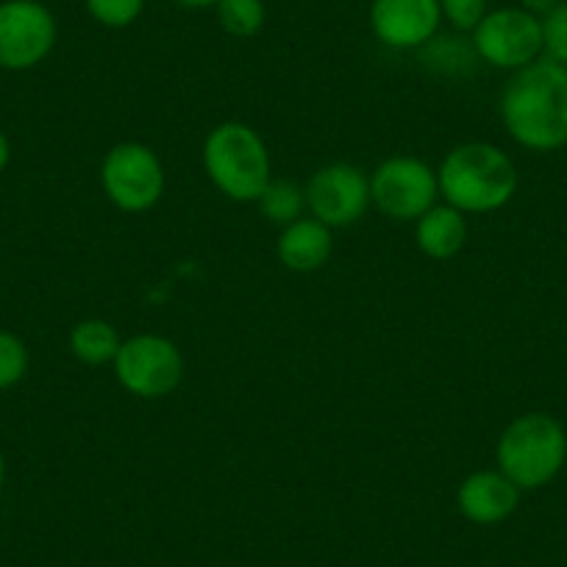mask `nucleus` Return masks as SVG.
I'll return each instance as SVG.
<instances>
[{
	"label": "nucleus",
	"instance_id": "1",
	"mask_svg": "<svg viewBox=\"0 0 567 567\" xmlns=\"http://www.w3.org/2000/svg\"><path fill=\"white\" fill-rule=\"evenodd\" d=\"M506 134L534 154H554L567 145V68L537 59L512 73L501 92Z\"/></svg>",
	"mask_w": 567,
	"mask_h": 567
},
{
	"label": "nucleus",
	"instance_id": "2",
	"mask_svg": "<svg viewBox=\"0 0 567 567\" xmlns=\"http://www.w3.org/2000/svg\"><path fill=\"white\" fill-rule=\"evenodd\" d=\"M437 182L443 204L462 215H487L515 198L517 167L493 142H465L445 154Z\"/></svg>",
	"mask_w": 567,
	"mask_h": 567
},
{
	"label": "nucleus",
	"instance_id": "3",
	"mask_svg": "<svg viewBox=\"0 0 567 567\" xmlns=\"http://www.w3.org/2000/svg\"><path fill=\"white\" fill-rule=\"evenodd\" d=\"M204 171L217 193L237 204H256L272 178L270 151L259 131L228 120L215 125L204 140Z\"/></svg>",
	"mask_w": 567,
	"mask_h": 567
},
{
	"label": "nucleus",
	"instance_id": "4",
	"mask_svg": "<svg viewBox=\"0 0 567 567\" xmlns=\"http://www.w3.org/2000/svg\"><path fill=\"white\" fill-rule=\"evenodd\" d=\"M495 462L520 489L554 482L567 462L565 425L548 412H526L512 420L495 445Z\"/></svg>",
	"mask_w": 567,
	"mask_h": 567
},
{
	"label": "nucleus",
	"instance_id": "5",
	"mask_svg": "<svg viewBox=\"0 0 567 567\" xmlns=\"http://www.w3.org/2000/svg\"><path fill=\"white\" fill-rule=\"evenodd\" d=\"M103 195L125 215L154 209L165 195V165L142 142H117L101 165Z\"/></svg>",
	"mask_w": 567,
	"mask_h": 567
},
{
	"label": "nucleus",
	"instance_id": "6",
	"mask_svg": "<svg viewBox=\"0 0 567 567\" xmlns=\"http://www.w3.org/2000/svg\"><path fill=\"white\" fill-rule=\"evenodd\" d=\"M112 368L117 384L142 401L173 395L184 379L182 351L162 334H134L123 340Z\"/></svg>",
	"mask_w": 567,
	"mask_h": 567
},
{
	"label": "nucleus",
	"instance_id": "7",
	"mask_svg": "<svg viewBox=\"0 0 567 567\" xmlns=\"http://www.w3.org/2000/svg\"><path fill=\"white\" fill-rule=\"evenodd\" d=\"M437 198V171L417 156H390L370 176V200L390 220H420Z\"/></svg>",
	"mask_w": 567,
	"mask_h": 567
},
{
	"label": "nucleus",
	"instance_id": "8",
	"mask_svg": "<svg viewBox=\"0 0 567 567\" xmlns=\"http://www.w3.org/2000/svg\"><path fill=\"white\" fill-rule=\"evenodd\" d=\"M471 45L478 62L517 73L543 59V25L537 14L520 7L489 9L482 23L473 29Z\"/></svg>",
	"mask_w": 567,
	"mask_h": 567
},
{
	"label": "nucleus",
	"instance_id": "9",
	"mask_svg": "<svg viewBox=\"0 0 567 567\" xmlns=\"http://www.w3.org/2000/svg\"><path fill=\"white\" fill-rule=\"evenodd\" d=\"M59 25L42 0H0V70L37 68L53 53Z\"/></svg>",
	"mask_w": 567,
	"mask_h": 567
},
{
	"label": "nucleus",
	"instance_id": "10",
	"mask_svg": "<svg viewBox=\"0 0 567 567\" xmlns=\"http://www.w3.org/2000/svg\"><path fill=\"white\" fill-rule=\"evenodd\" d=\"M307 209L315 220L329 228L353 226L370 209V176L357 165L334 162L309 178Z\"/></svg>",
	"mask_w": 567,
	"mask_h": 567
},
{
	"label": "nucleus",
	"instance_id": "11",
	"mask_svg": "<svg viewBox=\"0 0 567 567\" xmlns=\"http://www.w3.org/2000/svg\"><path fill=\"white\" fill-rule=\"evenodd\" d=\"M368 20L381 45L392 51H420L440 34L443 12L440 0H373Z\"/></svg>",
	"mask_w": 567,
	"mask_h": 567
},
{
	"label": "nucleus",
	"instance_id": "12",
	"mask_svg": "<svg viewBox=\"0 0 567 567\" xmlns=\"http://www.w3.org/2000/svg\"><path fill=\"white\" fill-rule=\"evenodd\" d=\"M520 493L512 478L495 471H476L460 484L456 489V506H460L462 517L476 526H498V523L509 520L520 506Z\"/></svg>",
	"mask_w": 567,
	"mask_h": 567
},
{
	"label": "nucleus",
	"instance_id": "13",
	"mask_svg": "<svg viewBox=\"0 0 567 567\" xmlns=\"http://www.w3.org/2000/svg\"><path fill=\"white\" fill-rule=\"evenodd\" d=\"M331 250H334L331 228L315 220L312 215L281 228V234L276 239L278 261L292 272L320 270L331 259Z\"/></svg>",
	"mask_w": 567,
	"mask_h": 567
},
{
	"label": "nucleus",
	"instance_id": "14",
	"mask_svg": "<svg viewBox=\"0 0 567 567\" xmlns=\"http://www.w3.org/2000/svg\"><path fill=\"white\" fill-rule=\"evenodd\" d=\"M414 243L429 259H454L467 243L465 215L449 204H434L420 220H414Z\"/></svg>",
	"mask_w": 567,
	"mask_h": 567
},
{
	"label": "nucleus",
	"instance_id": "15",
	"mask_svg": "<svg viewBox=\"0 0 567 567\" xmlns=\"http://www.w3.org/2000/svg\"><path fill=\"white\" fill-rule=\"evenodd\" d=\"M120 340L117 329L106 320H81V323L73 326L70 331V353L79 359L81 364H90V368H101V364H112L114 357H117Z\"/></svg>",
	"mask_w": 567,
	"mask_h": 567
},
{
	"label": "nucleus",
	"instance_id": "16",
	"mask_svg": "<svg viewBox=\"0 0 567 567\" xmlns=\"http://www.w3.org/2000/svg\"><path fill=\"white\" fill-rule=\"evenodd\" d=\"M261 217L272 223L278 228H287L290 223L301 220L303 212H307V193L303 187H298L296 182H287V178H270V184L265 187V193L256 200Z\"/></svg>",
	"mask_w": 567,
	"mask_h": 567
},
{
	"label": "nucleus",
	"instance_id": "17",
	"mask_svg": "<svg viewBox=\"0 0 567 567\" xmlns=\"http://www.w3.org/2000/svg\"><path fill=\"white\" fill-rule=\"evenodd\" d=\"M215 14L220 29L234 40H250L267 23L265 0H220Z\"/></svg>",
	"mask_w": 567,
	"mask_h": 567
},
{
	"label": "nucleus",
	"instance_id": "18",
	"mask_svg": "<svg viewBox=\"0 0 567 567\" xmlns=\"http://www.w3.org/2000/svg\"><path fill=\"white\" fill-rule=\"evenodd\" d=\"M86 12L103 29H128L145 12V0H84Z\"/></svg>",
	"mask_w": 567,
	"mask_h": 567
},
{
	"label": "nucleus",
	"instance_id": "19",
	"mask_svg": "<svg viewBox=\"0 0 567 567\" xmlns=\"http://www.w3.org/2000/svg\"><path fill=\"white\" fill-rule=\"evenodd\" d=\"M29 348L12 331L0 329V390L20 384L29 373Z\"/></svg>",
	"mask_w": 567,
	"mask_h": 567
},
{
	"label": "nucleus",
	"instance_id": "20",
	"mask_svg": "<svg viewBox=\"0 0 567 567\" xmlns=\"http://www.w3.org/2000/svg\"><path fill=\"white\" fill-rule=\"evenodd\" d=\"M539 25H543V59L567 68V0H559L548 14H543Z\"/></svg>",
	"mask_w": 567,
	"mask_h": 567
},
{
	"label": "nucleus",
	"instance_id": "21",
	"mask_svg": "<svg viewBox=\"0 0 567 567\" xmlns=\"http://www.w3.org/2000/svg\"><path fill=\"white\" fill-rule=\"evenodd\" d=\"M440 12H443V23L460 34H473L484 14L489 12V0H440Z\"/></svg>",
	"mask_w": 567,
	"mask_h": 567
},
{
	"label": "nucleus",
	"instance_id": "22",
	"mask_svg": "<svg viewBox=\"0 0 567 567\" xmlns=\"http://www.w3.org/2000/svg\"><path fill=\"white\" fill-rule=\"evenodd\" d=\"M556 3H559V0H517V7L526 9V12H532V14H537V18L548 14Z\"/></svg>",
	"mask_w": 567,
	"mask_h": 567
},
{
	"label": "nucleus",
	"instance_id": "23",
	"mask_svg": "<svg viewBox=\"0 0 567 567\" xmlns=\"http://www.w3.org/2000/svg\"><path fill=\"white\" fill-rule=\"evenodd\" d=\"M9 162H12V142H9V136L0 131V173L7 171Z\"/></svg>",
	"mask_w": 567,
	"mask_h": 567
},
{
	"label": "nucleus",
	"instance_id": "24",
	"mask_svg": "<svg viewBox=\"0 0 567 567\" xmlns=\"http://www.w3.org/2000/svg\"><path fill=\"white\" fill-rule=\"evenodd\" d=\"M173 3L182 9H198L200 12V9H215L220 0H173Z\"/></svg>",
	"mask_w": 567,
	"mask_h": 567
},
{
	"label": "nucleus",
	"instance_id": "25",
	"mask_svg": "<svg viewBox=\"0 0 567 567\" xmlns=\"http://www.w3.org/2000/svg\"><path fill=\"white\" fill-rule=\"evenodd\" d=\"M3 482H7V462H3V454H0V489H3Z\"/></svg>",
	"mask_w": 567,
	"mask_h": 567
}]
</instances>
